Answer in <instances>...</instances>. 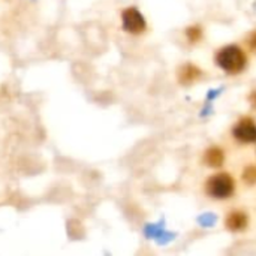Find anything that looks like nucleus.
<instances>
[{
	"mask_svg": "<svg viewBox=\"0 0 256 256\" xmlns=\"http://www.w3.org/2000/svg\"><path fill=\"white\" fill-rule=\"evenodd\" d=\"M123 28L128 33L140 34L146 30V20L136 8H128L122 12Z\"/></svg>",
	"mask_w": 256,
	"mask_h": 256,
	"instance_id": "3",
	"label": "nucleus"
},
{
	"mask_svg": "<svg viewBox=\"0 0 256 256\" xmlns=\"http://www.w3.org/2000/svg\"><path fill=\"white\" fill-rule=\"evenodd\" d=\"M216 63L228 74H238L246 66V56L238 46L230 45L218 51Z\"/></svg>",
	"mask_w": 256,
	"mask_h": 256,
	"instance_id": "1",
	"label": "nucleus"
},
{
	"mask_svg": "<svg viewBox=\"0 0 256 256\" xmlns=\"http://www.w3.org/2000/svg\"><path fill=\"white\" fill-rule=\"evenodd\" d=\"M206 189L210 196H213L216 200H226L234 194L236 183L230 174L222 172V174H216L212 178H208Z\"/></svg>",
	"mask_w": 256,
	"mask_h": 256,
	"instance_id": "2",
	"label": "nucleus"
},
{
	"mask_svg": "<svg viewBox=\"0 0 256 256\" xmlns=\"http://www.w3.org/2000/svg\"><path fill=\"white\" fill-rule=\"evenodd\" d=\"M188 38L190 42H196L200 38H201V28L200 27H189L188 32H186Z\"/></svg>",
	"mask_w": 256,
	"mask_h": 256,
	"instance_id": "9",
	"label": "nucleus"
},
{
	"mask_svg": "<svg viewBox=\"0 0 256 256\" xmlns=\"http://www.w3.org/2000/svg\"><path fill=\"white\" fill-rule=\"evenodd\" d=\"M249 224L248 214L243 212H234L230 213L226 218V228L230 231H243Z\"/></svg>",
	"mask_w": 256,
	"mask_h": 256,
	"instance_id": "5",
	"label": "nucleus"
},
{
	"mask_svg": "<svg viewBox=\"0 0 256 256\" xmlns=\"http://www.w3.org/2000/svg\"><path fill=\"white\" fill-rule=\"evenodd\" d=\"M201 76V70L194 64H184L178 72V80L182 84H190Z\"/></svg>",
	"mask_w": 256,
	"mask_h": 256,
	"instance_id": "6",
	"label": "nucleus"
},
{
	"mask_svg": "<svg viewBox=\"0 0 256 256\" xmlns=\"http://www.w3.org/2000/svg\"><path fill=\"white\" fill-rule=\"evenodd\" d=\"M243 180L249 184H254L256 183V166H249L244 170L243 172Z\"/></svg>",
	"mask_w": 256,
	"mask_h": 256,
	"instance_id": "8",
	"label": "nucleus"
},
{
	"mask_svg": "<svg viewBox=\"0 0 256 256\" xmlns=\"http://www.w3.org/2000/svg\"><path fill=\"white\" fill-rule=\"evenodd\" d=\"M234 136L240 141V142H256V124L255 122L249 117L240 120L237 123V126L234 128Z\"/></svg>",
	"mask_w": 256,
	"mask_h": 256,
	"instance_id": "4",
	"label": "nucleus"
},
{
	"mask_svg": "<svg viewBox=\"0 0 256 256\" xmlns=\"http://www.w3.org/2000/svg\"><path fill=\"white\" fill-rule=\"evenodd\" d=\"M250 104L254 105V108H256V92L250 94Z\"/></svg>",
	"mask_w": 256,
	"mask_h": 256,
	"instance_id": "12",
	"label": "nucleus"
},
{
	"mask_svg": "<svg viewBox=\"0 0 256 256\" xmlns=\"http://www.w3.org/2000/svg\"><path fill=\"white\" fill-rule=\"evenodd\" d=\"M200 224H201L202 226H213V225L216 224V216L212 214V213L202 214V216L200 218Z\"/></svg>",
	"mask_w": 256,
	"mask_h": 256,
	"instance_id": "10",
	"label": "nucleus"
},
{
	"mask_svg": "<svg viewBox=\"0 0 256 256\" xmlns=\"http://www.w3.org/2000/svg\"><path fill=\"white\" fill-rule=\"evenodd\" d=\"M250 46L256 50V32L255 33H252V36H250Z\"/></svg>",
	"mask_w": 256,
	"mask_h": 256,
	"instance_id": "11",
	"label": "nucleus"
},
{
	"mask_svg": "<svg viewBox=\"0 0 256 256\" xmlns=\"http://www.w3.org/2000/svg\"><path fill=\"white\" fill-rule=\"evenodd\" d=\"M224 159H225L224 152H222L219 147H212V148H208V150L206 152V156H204L206 164L210 165V166H213V168L220 166V165L224 164Z\"/></svg>",
	"mask_w": 256,
	"mask_h": 256,
	"instance_id": "7",
	"label": "nucleus"
}]
</instances>
